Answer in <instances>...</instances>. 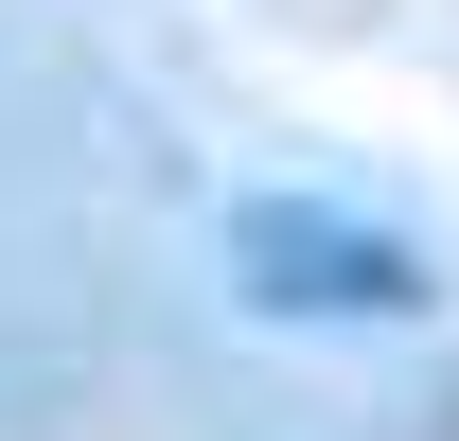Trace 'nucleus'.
<instances>
[{
	"instance_id": "f257e3e1",
	"label": "nucleus",
	"mask_w": 459,
	"mask_h": 441,
	"mask_svg": "<svg viewBox=\"0 0 459 441\" xmlns=\"http://www.w3.org/2000/svg\"><path fill=\"white\" fill-rule=\"evenodd\" d=\"M230 265H247V300H283V318H424V300H442L406 229L318 212V195H265V212H230Z\"/></svg>"
}]
</instances>
